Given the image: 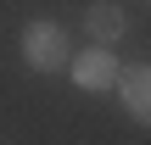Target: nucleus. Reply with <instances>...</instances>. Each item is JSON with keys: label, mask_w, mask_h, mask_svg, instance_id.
Returning a JSON list of instances; mask_svg holds the SVG:
<instances>
[{"label": "nucleus", "mask_w": 151, "mask_h": 145, "mask_svg": "<svg viewBox=\"0 0 151 145\" xmlns=\"http://www.w3.org/2000/svg\"><path fill=\"white\" fill-rule=\"evenodd\" d=\"M22 61L34 67V73H67V61H73V45H67V28L62 22H50V17H34L28 28H22Z\"/></svg>", "instance_id": "f257e3e1"}, {"label": "nucleus", "mask_w": 151, "mask_h": 145, "mask_svg": "<svg viewBox=\"0 0 151 145\" xmlns=\"http://www.w3.org/2000/svg\"><path fill=\"white\" fill-rule=\"evenodd\" d=\"M118 95H123V112L140 123V129H151V61H140V67H118V84H112Z\"/></svg>", "instance_id": "7ed1b4c3"}, {"label": "nucleus", "mask_w": 151, "mask_h": 145, "mask_svg": "<svg viewBox=\"0 0 151 145\" xmlns=\"http://www.w3.org/2000/svg\"><path fill=\"white\" fill-rule=\"evenodd\" d=\"M67 78H73L78 89L101 95V89H112V84H118V56H112L106 45H90L84 56H73V61H67Z\"/></svg>", "instance_id": "f03ea898"}, {"label": "nucleus", "mask_w": 151, "mask_h": 145, "mask_svg": "<svg viewBox=\"0 0 151 145\" xmlns=\"http://www.w3.org/2000/svg\"><path fill=\"white\" fill-rule=\"evenodd\" d=\"M84 28H90V45H106V50H112V45L129 34V17H123V6H118V0H90Z\"/></svg>", "instance_id": "20e7f679"}]
</instances>
